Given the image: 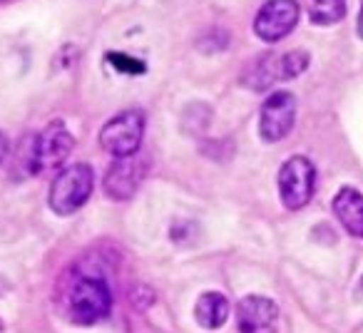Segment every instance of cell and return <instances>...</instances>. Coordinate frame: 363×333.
I'll use <instances>...</instances> for the list:
<instances>
[{
	"mask_svg": "<svg viewBox=\"0 0 363 333\" xmlns=\"http://www.w3.org/2000/svg\"><path fill=\"white\" fill-rule=\"evenodd\" d=\"M279 306L267 296H247L237 308V326L242 333H277Z\"/></svg>",
	"mask_w": 363,
	"mask_h": 333,
	"instance_id": "obj_10",
	"label": "cell"
},
{
	"mask_svg": "<svg viewBox=\"0 0 363 333\" xmlns=\"http://www.w3.org/2000/svg\"><path fill=\"white\" fill-rule=\"evenodd\" d=\"M313 182H316L313 162L301 154L289 157L279 172V197H281L284 207L291 212L306 207L313 197Z\"/></svg>",
	"mask_w": 363,
	"mask_h": 333,
	"instance_id": "obj_6",
	"label": "cell"
},
{
	"mask_svg": "<svg viewBox=\"0 0 363 333\" xmlns=\"http://www.w3.org/2000/svg\"><path fill=\"white\" fill-rule=\"evenodd\" d=\"M150 162L137 152L130 157H115L105 174V194L115 202H127L137 194L140 184L145 182Z\"/></svg>",
	"mask_w": 363,
	"mask_h": 333,
	"instance_id": "obj_8",
	"label": "cell"
},
{
	"mask_svg": "<svg viewBox=\"0 0 363 333\" xmlns=\"http://www.w3.org/2000/svg\"><path fill=\"white\" fill-rule=\"evenodd\" d=\"M107 62L115 67L117 72H125V75H145L147 65L137 57H130L125 52H107Z\"/></svg>",
	"mask_w": 363,
	"mask_h": 333,
	"instance_id": "obj_14",
	"label": "cell"
},
{
	"mask_svg": "<svg viewBox=\"0 0 363 333\" xmlns=\"http://www.w3.org/2000/svg\"><path fill=\"white\" fill-rule=\"evenodd\" d=\"M301 8L296 0H267L254 18V35L264 43H279L296 28Z\"/></svg>",
	"mask_w": 363,
	"mask_h": 333,
	"instance_id": "obj_7",
	"label": "cell"
},
{
	"mask_svg": "<svg viewBox=\"0 0 363 333\" xmlns=\"http://www.w3.org/2000/svg\"><path fill=\"white\" fill-rule=\"evenodd\" d=\"M145 112L125 110L102 127L97 140H100L102 149L110 152L112 157H130L140 152L142 140H145Z\"/></svg>",
	"mask_w": 363,
	"mask_h": 333,
	"instance_id": "obj_5",
	"label": "cell"
},
{
	"mask_svg": "<svg viewBox=\"0 0 363 333\" xmlns=\"http://www.w3.org/2000/svg\"><path fill=\"white\" fill-rule=\"evenodd\" d=\"M356 33L358 38L363 40V0H361V6H358V23H356Z\"/></svg>",
	"mask_w": 363,
	"mask_h": 333,
	"instance_id": "obj_16",
	"label": "cell"
},
{
	"mask_svg": "<svg viewBox=\"0 0 363 333\" xmlns=\"http://www.w3.org/2000/svg\"><path fill=\"white\" fill-rule=\"evenodd\" d=\"M72 147H75V140H72L65 122H48V127L40 135H30L21 142L16 154V174L26 179L52 172V169L65 164Z\"/></svg>",
	"mask_w": 363,
	"mask_h": 333,
	"instance_id": "obj_1",
	"label": "cell"
},
{
	"mask_svg": "<svg viewBox=\"0 0 363 333\" xmlns=\"http://www.w3.org/2000/svg\"><path fill=\"white\" fill-rule=\"evenodd\" d=\"M311 62V55L306 50H289L281 55H264L244 72L242 85H247L249 90L262 92L274 87L277 82H286L298 77Z\"/></svg>",
	"mask_w": 363,
	"mask_h": 333,
	"instance_id": "obj_3",
	"label": "cell"
},
{
	"mask_svg": "<svg viewBox=\"0 0 363 333\" xmlns=\"http://www.w3.org/2000/svg\"><path fill=\"white\" fill-rule=\"evenodd\" d=\"M333 214L351 237L363 239V194L353 187H343L333 197Z\"/></svg>",
	"mask_w": 363,
	"mask_h": 333,
	"instance_id": "obj_11",
	"label": "cell"
},
{
	"mask_svg": "<svg viewBox=\"0 0 363 333\" xmlns=\"http://www.w3.org/2000/svg\"><path fill=\"white\" fill-rule=\"evenodd\" d=\"M346 16V0H308V21L313 26H336Z\"/></svg>",
	"mask_w": 363,
	"mask_h": 333,
	"instance_id": "obj_13",
	"label": "cell"
},
{
	"mask_svg": "<svg viewBox=\"0 0 363 333\" xmlns=\"http://www.w3.org/2000/svg\"><path fill=\"white\" fill-rule=\"evenodd\" d=\"M194 316H197L199 326L209 328H222L227 323V316H229V298L224 293H217V291H209V293H202L194 306Z\"/></svg>",
	"mask_w": 363,
	"mask_h": 333,
	"instance_id": "obj_12",
	"label": "cell"
},
{
	"mask_svg": "<svg viewBox=\"0 0 363 333\" xmlns=\"http://www.w3.org/2000/svg\"><path fill=\"white\" fill-rule=\"evenodd\" d=\"M0 333H3V323H0Z\"/></svg>",
	"mask_w": 363,
	"mask_h": 333,
	"instance_id": "obj_17",
	"label": "cell"
},
{
	"mask_svg": "<svg viewBox=\"0 0 363 333\" xmlns=\"http://www.w3.org/2000/svg\"><path fill=\"white\" fill-rule=\"evenodd\" d=\"M112 308V293L97 276H80L67 293V316L80 326L102 321Z\"/></svg>",
	"mask_w": 363,
	"mask_h": 333,
	"instance_id": "obj_4",
	"label": "cell"
},
{
	"mask_svg": "<svg viewBox=\"0 0 363 333\" xmlns=\"http://www.w3.org/2000/svg\"><path fill=\"white\" fill-rule=\"evenodd\" d=\"M296 97L286 90H279L267 97L259 110V137L264 142H279L291 132L296 120Z\"/></svg>",
	"mask_w": 363,
	"mask_h": 333,
	"instance_id": "obj_9",
	"label": "cell"
},
{
	"mask_svg": "<svg viewBox=\"0 0 363 333\" xmlns=\"http://www.w3.org/2000/svg\"><path fill=\"white\" fill-rule=\"evenodd\" d=\"M8 154H11V142H8L6 132H0V164L8 159Z\"/></svg>",
	"mask_w": 363,
	"mask_h": 333,
	"instance_id": "obj_15",
	"label": "cell"
},
{
	"mask_svg": "<svg viewBox=\"0 0 363 333\" xmlns=\"http://www.w3.org/2000/svg\"><path fill=\"white\" fill-rule=\"evenodd\" d=\"M92 187H95V174H92L90 164H85V162L67 164L52 179L50 192H48V204L60 217L75 214L77 209H82L87 204Z\"/></svg>",
	"mask_w": 363,
	"mask_h": 333,
	"instance_id": "obj_2",
	"label": "cell"
}]
</instances>
